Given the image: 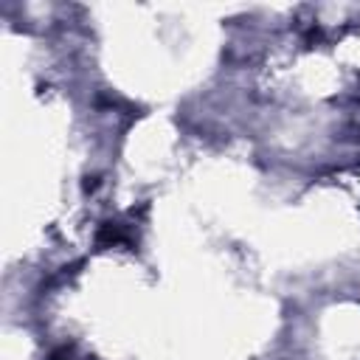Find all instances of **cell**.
I'll return each mask as SVG.
<instances>
[]
</instances>
